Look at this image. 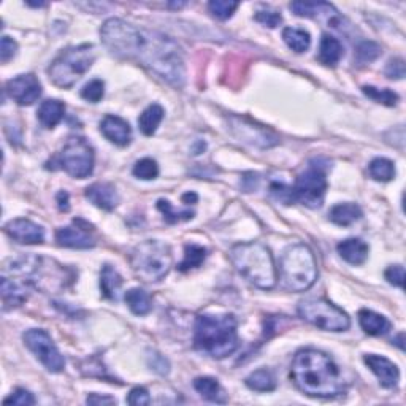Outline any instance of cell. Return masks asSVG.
I'll return each mask as SVG.
<instances>
[{
    "label": "cell",
    "instance_id": "obj_20",
    "mask_svg": "<svg viewBox=\"0 0 406 406\" xmlns=\"http://www.w3.org/2000/svg\"><path fill=\"white\" fill-rule=\"evenodd\" d=\"M337 251L345 262L351 263V266H362L368 259L370 248L361 238H348L338 243Z\"/></svg>",
    "mask_w": 406,
    "mask_h": 406
},
{
    "label": "cell",
    "instance_id": "obj_47",
    "mask_svg": "<svg viewBox=\"0 0 406 406\" xmlns=\"http://www.w3.org/2000/svg\"><path fill=\"white\" fill-rule=\"evenodd\" d=\"M57 205H59V210H61V211H68L70 210L68 194L67 192H59L57 194Z\"/></svg>",
    "mask_w": 406,
    "mask_h": 406
},
{
    "label": "cell",
    "instance_id": "obj_18",
    "mask_svg": "<svg viewBox=\"0 0 406 406\" xmlns=\"http://www.w3.org/2000/svg\"><path fill=\"white\" fill-rule=\"evenodd\" d=\"M86 198L97 208L111 211L119 203V194L110 182H94L86 189Z\"/></svg>",
    "mask_w": 406,
    "mask_h": 406
},
{
    "label": "cell",
    "instance_id": "obj_44",
    "mask_svg": "<svg viewBox=\"0 0 406 406\" xmlns=\"http://www.w3.org/2000/svg\"><path fill=\"white\" fill-rule=\"evenodd\" d=\"M384 278L387 282H391L392 286L403 287L405 284V268L402 266H391L384 272Z\"/></svg>",
    "mask_w": 406,
    "mask_h": 406
},
{
    "label": "cell",
    "instance_id": "obj_34",
    "mask_svg": "<svg viewBox=\"0 0 406 406\" xmlns=\"http://www.w3.org/2000/svg\"><path fill=\"white\" fill-rule=\"evenodd\" d=\"M362 91L367 97L373 99L378 103L387 105V107H396L398 102V96L391 89H378V87L373 86H363Z\"/></svg>",
    "mask_w": 406,
    "mask_h": 406
},
{
    "label": "cell",
    "instance_id": "obj_40",
    "mask_svg": "<svg viewBox=\"0 0 406 406\" xmlns=\"http://www.w3.org/2000/svg\"><path fill=\"white\" fill-rule=\"evenodd\" d=\"M270 192H272V196L280 200L284 205H291L296 202V198H293V191L292 187H287L284 184H280V182H273L272 186H270Z\"/></svg>",
    "mask_w": 406,
    "mask_h": 406
},
{
    "label": "cell",
    "instance_id": "obj_15",
    "mask_svg": "<svg viewBox=\"0 0 406 406\" xmlns=\"http://www.w3.org/2000/svg\"><path fill=\"white\" fill-rule=\"evenodd\" d=\"M56 241L62 248L72 249H89L96 246V240L87 231V224L85 227L78 226V221L75 219V226H67L59 229L56 232Z\"/></svg>",
    "mask_w": 406,
    "mask_h": 406
},
{
    "label": "cell",
    "instance_id": "obj_32",
    "mask_svg": "<svg viewBox=\"0 0 406 406\" xmlns=\"http://www.w3.org/2000/svg\"><path fill=\"white\" fill-rule=\"evenodd\" d=\"M207 259V249L198 245H187L184 248V259L178 266L180 272H187V270L198 268Z\"/></svg>",
    "mask_w": 406,
    "mask_h": 406
},
{
    "label": "cell",
    "instance_id": "obj_16",
    "mask_svg": "<svg viewBox=\"0 0 406 406\" xmlns=\"http://www.w3.org/2000/svg\"><path fill=\"white\" fill-rule=\"evenodd\" d=\"M100 132L105 138L116 146H124L131 145L132 140V129L129 126V122L122 119L119 116L107 115L100 122Z\"/></svg>",
    "mask_w": 406,
    "mask_h": 406
},
{
    "label": "cell",
    "instance_id": "obj_42",
    "mask_svg": "<svg viewBox=\"0 0 406 406\" xmlns=\"http://www.w3.org/2000/svg\"><path fill=\"white\" fill-rule=\"evenodd\" d=\"M127 403L133 406H146L151 403L150 392L145 387H133L131 393L127 396Z\"/></svg>",
    "mask_w": 406,
    "mask_h": 406
},
{
    "label": "cell",
    "instance_id": "obj_6",
    "mask_svg": "<svg viewBox=\"0 0 406 406\" xmlns=\"http://www.w3.org/2000/svg\"><path fill=\"white\" fill-rule=\"evenodd\" d=\"M135 275L145 282H159L168 275L173 257L168 245L157 240H146L135 246L131 256Z\"/></svg>",
    "mask_w": 406,
    "mask_h": 406
},
{
    "label": "cell",
    "instance_id": "obj_2",
    "mask_svg": "<svg viewBox=\"0 0 406 406\" xmlns=\"http://www.w3.org/2000/svg\"><path fill=\"white\" fill-rule=\"evenodd\" d=\"M291 378L298 391L316 398H332L343 393L340 370L331 356L317 349H302L293 357Z\"/></svg>",
    "mask_w": 406,
    "mask_h": 406
},
{
    "label": "cell",
    "instance_id": "obj_5",
    "mask_svg": "<svg viewBox=\"0 0 406 406\" xmlns=\"http://www.w3.org/2000/svg\"><path fill=\"white\" fill-rule=\"evenodd\" d=\"M280 278L284 289L305 292L317 280L316 257L307 245H293L281 257Z\"/></svg>",
    "mask_w": 406,
    "mask_h": 406
},
{
    "label": "cell",
    "instance_id": "obj_12",
    "mask_svg": "<svg viewBox=\"0 0 406 406\" xmlns=\"http://www.w3.org/2000/svg\"><path fill=\"white\" fill-rule=\"evenodd\" d=\"M5 91H7L10 99L15 100L21 107H29V105L35 103L42 97V85L34 73L20 75L10 80L5 86Z\"/></svg>",
    "mask_w": 406,
    "mask_h": 406
},
{
    "label": "cell",
    "instance_id": "obj_9",
    "mask_svg": "<svg viewBox=\"0 0 406 406\" xmlns=\"http://www.w3.org/2000/svg\"><path fill=\"white\" fill-rule=\"evenodd\" d=\"M298 316L321 331L345 332L351 327L349 316L337 305L324 298H310L298 303Z\"/></svg>",
    "mask_w": 406,
    "mask_h": 406
},
{
    "label": "cell",
    "instance_id": "obj_46",
    "mask_svg": "<svg viewBox=\"0 0 406 406\" xmlns=\"http://www.w3.org/2000/svg\"><path fill=\"white\" fill-rule=\"evenodd\" d=\"M86 402L89 405H113V403H116L115 398L100 397V396H97V393H92V396L87 397Z\"/></svg>",
    "mask_w": 406,
    "mask_h": 406
},
{
    "label": "cell",
    "instance_id": "obj_28",
    "mask_svg": "<svg viewBox=\"0 0 406 406\" xmlns=\"http://www.w3.org/2000/svg\"><path fill=\"white\" fill-rule=\"evenodd\" d=\"M124 300L127 303V307L131 308L133 314L137 316H145L148 314L152 310V302L151 297L148 296V292H145L140 287H133V289H129L124 296Z\"/></svg>",
    "mask_w": 406,
    "mask_h": 406
},
{
    "label": "cell",
    "instance_id": "obj_48",
    "mask_svg": "<svg viewBox=\"0 0 406 406\" xmlns=\"http://www.w3.org/2000/svg\"><path fill=\"white\" fill-rule=\"evenodd\" d=\"M182 200H184V202H189V200H192V202H197V196L196 194H184V196H182Z\"/></svg>",
    "mask_w": 406,
    "mask_h": 406
},
{
    "label": "cell",
    "instance_id": "obj_7",
    "mask_svg": "<svg viewBox=\"0 0 406 406\" xmlns=\"http://www.w3.org/2000/svg\"><path fill=\"white\" fill-rule=\"evenodd\" d=\"M94 61H96V52H94V46L91 43L72 46V48L62 51L51 62L48 76L52 85L62 87V89H68L92 67Z\"/></svg>",
    "mask_w": 406,
    "mask_h": 406
},
{
    "label": "cell",
    "instance_id": "obj_22",
    "mask_svg": "<svg viewBox=\"0 0 406 406\" xmlns=\"http://www.w3.org/2000/svg\"><path fill=\"white\" fill-rule=\"evenodd\" d=\"M64 115H66V105L56 99H50L42 102L37 113L40 124L46 129L56 127L64 119Z\"/></svg>",
    "mask_w": 406,
    "mask_h": 406
},
{
    "label": "cell",
    "instance_id": "obj_19",
    "mask_svg": "<svg viewBox=\"0 0 406 406\" xmlns=\"http://www.w3.org/2000/svg\"><path fill=\"white\" fill-rule=\"evenodd\" d=\"M31 282L22 278V281L10 280L7 276L2 278V298L5 307H21L29 297Z\"/></svg>",
    "mask_w": 406,
    "mask_h": 406
},
{
    "label": "cell",
    "instance_id": "obj_14",
    "mask_svg": "<svg viewBox=\"0 0 406 406\" xmlns=\"http://www.w3.org/2000/svg\"><path fill=\"white\" fill-rule=\"evenodd\" d=\"M5 233L21 245H40L45 240L43 227L29 219H13L7 222Z\"/></svg>",
    "mask_w": 406,
    "mask_h": 406
},
{
    "label": "cell",
    "instance_id": "obj_3",
    "mask_svg": "<svg viewBox=\"0 0 406 406\" xmlns=\"http://www.w3.org/2000/svg\"><path fill=\"white\" fill-rule=\"evenodd\" d=\"M196 348L213 358H224L238 348L237 319L232 314H202L194 327Z\"/></svg>",
    "mask_w": 406,
    "mask_h": 406
},
{
    "label": "cell",
    "instance_id": "obj_13",
    "mask_svg": "<svg viewBox=\"0 0 406 406\" xmlns=\"http://www.w3.org/2000/svg\"><path fill=\"white\" fill-rule=\"evenodd\" d=\"M291 10L297 16L324 21L328 27L333 29H340L341 21H343L333 5L327 2H292Z\"/></svg>",
    "mask_w": 406,
    "mask_h": 406
},
{
    "label": "cell",
    "instance_id": "obj_11",
    "mask_svg": "<svg viewBox=\"0 0 406 406\" xmlns=\"http://www.w3.org/2000/svg\"><path fill=\"white\" fill-rule=\"evenodd\" d=\"M24 345L29 351L43 363V367L51 373H61L66 367V361L61 352H59L55 341L50 337L48 332L42 328H31L22 335Z\"/></svg>",
    "mask_w": 406,
    "mask_h": 406
},
{
    "label": "cell",
    "instance_id": "obj_49",
    "mask_svg": "<svg viewBox=\"0 0 406 406\" xmlns=\"http://www.w3.org/2000/svg\"><path fill=\"white\" fill-rule=\"evenodd\" d=\"M397 346L400 349H403V333H400L398 335V338H397Z\"/></svg>",
    "mask_w": 406,
    "mask_h": 406
},
{
    "label": "cell",
    "instance_id": "obj_21",
    "mask_svg": "<svg viewBox=\"0 0 406 406\" xmlns=\"http://www.w3.org/2000/svg\"><path fill=\"white\" fill-rule=\"evenodd\" d=\"M358 324H361L362 331L372 337H381L391 331V322L384 316L370 310L358 311Z\"/></svg>",
    "mask_w": 406,
    "mask_h": 406
},
{
    "label": "cell",
    "instance_id": "obj_1",
    "mask_svg": "<svg viewBox=\"0 0 406 406\" xmlns=\"http://www.w3.org/2000/svg\"><path fill=\"white\" fill-rule=\"evenodd\" d=\"M100 37L116 57L141 64L175 87L184 85L186 68L182 51L167 35L138 29L117 17H111L103 22Z\"/></svg>",
    "mask_w": 406,
    "mask_h": 406
},
{
    "label": "cell",
    "instance_id": "obj_23",
    "mask_svg": "<svg viewBox=\"0 0 406 406\" xmlns=\"http://www.w3.org/2000/svg\"><path fill=\"white\" fill-rule=\"evenodd\" d=\"M343 57V45L338 38L332 37V35H322L321 45H319V62L327 67H335Z\"/></svg>",
    "mask_w": 406,
    "mask_h": 406
},
{
    "label": "cell",
    "instance_id": "obj_10",
    "mask_svg": "<svg viewBox=\"0 0 406 406\" xmlns=\"http://www.w3.org/2000/svg\"><path fill=\"white\" fill-rule=\"evenodd\" d=\"M57 162L61 168L73 178H87L94 170V150L83 137H70L59 152Z\"/></svg>",
    "mask_w": 406,
    "mask_h": 406
},
{
    "label": "cell",
    "instance_id": "obj_29",
    "mask_svg": "<svg viewBox=\"0 0 406 406\" xmlns=\"http://www.w3.org/2000/svg\"><path fill=\"white\" fill-rule=\"evenodd\" d=\"M246 386L256 392H272L276 389V378L272 370L261 368L246 378Z\"/></svg>",
    "mask_w": 406,
    "mask_h": 406
},
{
    "label": "cell",
    "instance_id": "obj_8",
    "mask_svg": "<svg viewBox=\"0 0 406 406\" xmlns=\"http://www.w3.org/2000/svg\"><path fill=\"white\" fill-rule=\"evenodd\" d=\"M328 164L322 159H313L308 167L297 176L293 184V198L308 208H321L327 192Z\"/></svg>",
    "mask_w": 406,
    "mask_h": 406
},
{
    "label": "cell",
    "instance_id": "obj_41",
    "mask_svg": "<svg viewBox=\"0 0 406 406\" xmlns=\"http://www.w3.org/2000/svg\"><path fill=\"white\" fill-rule=\"evenodd\" d=\"M5 405H20V406H29L35 405V398L29 391L26 389H16L10 397L3 400Z\"/></svg>",
    "mask_w": 406,
    "mask_h": 406
},
{
    "label": "cell",
    "instance_id": "obj_45",
    "mask_svg": "<svg viewBox=\"0 0 406 406\" xmlns=\"http://www.w3.org/2000/svg\"><path fill=\"white\" fill-rule=\"evenodd\" d=\"M386 76L391 80H402L405 76L403 59H391L386 67Z\"/></svg>",
    "mask_w": 406,
    "mask_h": 406
},
{
    "label": "cell",
    "instance_id": "obj_35",
    "mask_svg": "<svg viewBox=\"0 0 406 406\" xmlns=\"http://www.w3.org/2000/svg\"><path fill=\"white\" fill-rule=\"evenodd\" d=\"M133 175L137 176L138 180H143V181H151V180H156L157 175H159V166L154 159L151 157H145L135 164L133 167Z\"/></svg>",
    "mask_w": 406,
    "mask_h": 406
},
{
    "label": "cell",
    "instance_id": "obj_37",
    "mask_svg": "<svg viewBox=\"0 0 406 406\" xmlns=\"http://www.w3.org/2000/svg\"><path fill=\"white\" fill-rule=\"evenodd\" d=\"M238 8V2H227V0H213L208 3V11L211 16H215L216 20L226 21L229 17H232L235 10Z\"/></svg>",
    "mask_w": 406,
    "mask_h": 406
},
{
    "label": "cell",
    "instance_id": "obj_24",
    "mask_svg": "<svg viewBox=\"0 0 406 406\" xmlns=\"http://www.w3.org/2000/svg\"><path fill=\"white\" fill-rule=\"evenodd\" d=\"M194 389H196L200 397L208 400V402L213 403H226L227 396L224 393L219 381L215 378H210V376H203V378H197L194 381Z\"/></svg>",
    "mask_w": 406,
    "mask_h": 406
},
{
    "label": "cell",
    "instance_id": "obj_4",
    "mask_svg": "<svg viewBox=\"0 0 406 406\" xmlns=\"http://www.w3.org/2000/svg\"><path fill=\"white\" fill-rule=\"evenodd\" d=\"M229 256L237 272L252 286L263 291L273 289L276 286L278 273H276L272 251L266 245L257 243V241L235 245Z\"/></svg>",
    "mask_w": 406,
    "mask_h": 406
},
{
    "label": "cell",
    "instance_id": "obj_43",
    "mask_svg": "<svg viewBox=\"0 0 406 406\" xmlns=\"http://www.w3.org/2000/svg\"><path fill=\"white\" fill-rule=\"evenodd\" d=\"M16 51H17V43L13 38L3 35L2 46H0V61H2L3 64H7L10 59H13L16 56Z\"/></svg>",
    "mask_w": 406,
    "mask_h": 406
},
{
    "label": "cell",
    "instance_id": "obj_17",
    "mask_svg": "<svg viewBox=\"0 0 406 406\" xmlns=\"http://www.w3.org/2000/svg\"><path fill=\"white\" fill-rule=\"evenodd\" d=\"M363 362L368 365V368L378 376L379 384L386 389H393L397 387L398 379H400V372L397 368V365L391 362L389 358L376 356V354H367L363 357Z\"/></svg>",
    "mask_w": 406,
    "mask_h": 406
},
{
    "label": "cell",
    "instance_id": "obj_30",
    "mask_svg": "<svg viewBox=\"0 0 406 406\" xmlns=\"http://www.w3.org/2000/svg\"><path fill=\"white\" fill-rule=\"evenodd\" d=\"M282 40L292 51L298 52V55L308 51L311 46V35L307 31H303V29L297 27H286L282 31Z\"/></svg>",
    "mask_w": 406,
    "mask_h": 406
},
{
    "label": "cell",
    "instance_id": "obj_25",
    "mask_svg": "<svg viewBox=\"0 0 406 406\" xmlns=\"http://www.w3.org/2000/svg\"><path fill=\"white\" fill-rule=\"evenodd\" d=\"M362 217V210L356 203H338L328 211V219L333 224L348 227Z\"/></svg>",
    "mask_w": 406,
    "mask_h": 406
},
{
    "label": "cell",
    "instance_id": "obj_33",
    "mask_svg": "<svg viewBox=\"0 0 406 406\" xmlns=\"http://www.w3.org/2000/svg\"><path fill=\"white\" fill-rule=\"evenodd\" d=\"M157 208L161 213L164 215V219H166L168 224H175V222H181V221H189L194 217V211L191 210H182V211H175L172 203L168 200L161 198L157 202Z\"/></svg>",
    "mask_w": 406,
    "mask_h": 406
},
{
    "label": "cell",
    "instance_id": "obj_36",
    "mask_svg": "<svg viewBox=\"0 0 406 406\" xmlns=\"http://www.w3.org/2000/svg\"><path fill=\"white\" fill-rule=\"evenodd\" d=\"M381 46L375 42H362L356 48V61L358 64H370L381 56Z\"/></svg>",
    "mask_w": 406,
    "mask_h": 406
},
{
    "label": "cell",
    "instance_id": "obj_31",
    "mask_svg": "<svg viewBox=\"0 0 406 406\" xmlns=\"http://www.w3.org/2000/svg\"><path fill=\"white\" fill-rule=\"evenodd\" d=\"M368 173L375 181L387 182L396 176V166H393V162L389 161V159L376 157L370 162Z\"/></svg>",
    "mask_w": 406,
    "mask_h": 406
},
{
    "label": "cell",
    "instance_id": "obj_39",
    "mask_svg": "<svg viewBox=\"0 0 406 406\" xmlns=\"http://www.w3.org/2000/svg\"><path fill=\"white\" fill-rule=\"evenodd\" d=\"M254 20L257 22H261L262 26L270 27V29H275L278 27L281 22H282V16L280 11H275V10H261L257 11Z\"/></svg>",
    "mask_w": 406,
    "mask_h": 406
},
{
    "label": "cell",
    "instance_id": "obj_26",
    "mask_svg": "<svg viewBox=\"0 0 406 406\" xmlns=\"http://www.w3.org/2000/svg\"><path fill=\"white\" fill-rule=\"evenodd\" d=\"M164 115L166 113H164V108L161 107V105H157V103L150 105V107L146 108L138 117V127L141 133L146 135V137L154 135L159 124H161L164 119Z\"/></svg>",
    "mask_w": 406,
    "mask_h": 406
},
{
    "label": "cell",
    "instance_id": "obj_38",
    "mask_svg": "<svg viewBox=\"0 0 406 406\" xmlns=\"http://www.w3.org/2000/svg\"><path fill=\"white\" fill-rule=\"evenodd\" d=\"M105 96V83L102 80H92L81 89V97L91 103H97Z\"/></svg>",
    "mask_w": 406,
    "mask_h": 406
},
{
    "label": "cell",
    "instance_id": "obj_27",
    "mask_svg": "<svg viewBox=\"0 0 406 406\" xmlns=\"http://www.w3.org/2000/svg\"><path fill=\"white\" fill-rule=\"evenodd\" d=\"M121 286V275L111 266H103L102 272H100V291H102L103 297L108 300H117V292H119Z\"/></svg>",
    "mask_w": 406,
    "mask_h": 406
}]
</instances>
